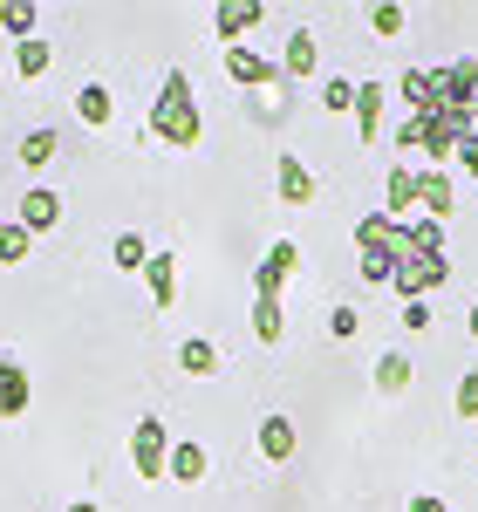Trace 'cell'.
<instances>
[{
  "mask_svg": "<svg viewBox=\"0 0 478 512\" xmlns=\"http://www.w3.org/2000/svg\"><path fill=\"white\" fill-rule=\"evenodd\" d=\"M444 280H451V260H444V253H403L390 287H397L403 301H424V294H431V287H444Z\"/></svg>",
  "mask_w": 478,
  "mask_h": 512,
  "instance_id": "cell-3",
  "label": "cell"
},
{
  "mask_svg": "<svg viewBox=\"0 0 478 512\" xmlns=\"http://www.w3.org/2000/svg\"><path fill=\"white\" fill-rule=\"evenodd\" d=\"M55 151H62V137H55V130H28V137H21V151H14V164L41 171V164H55Z\"/></svg>",
  "mask_w": 478,
  "mask_h": 512,
  "instance_id": "cell-18",
  "label": "cell"
},
{
  "mask_svg": "<svg viewBox=\"0 0 478 512\" xmlns=\"http://www.w3.org/2000/svg\"><path fill=\"white\" fill-rule=\"evenodd\" d=\"M76 117L82 123H110V117H117V103H110V89H103V82L76 89Z\"/></svg>",
  "mask_w": 478,
  "mask_h": 512,
  "instance_id": "cell-22",
  "label": "cell"
},
{
  "mask_svg": "<svg viewBox=\"0 0 478 512\" xmlns=\"http://www.w3.org/2000/svg\"><path fill=\"white\" fill-rule=\"evenodd\" d=\"M260 451H267L274 465H287V458H294V424H287V417H267V424H260Z\"/></svg>",
  "mask_w": 478,
  "mask_h": 512,
  "instance_id": "cell-21",
  "label": "cell"
},
{
  "mask_svg": "<svg viewBox=\"0 0 478 512\" xmlns=\"http://www.w3.org/2000/svg\"><path fill=\"white\" fill-rule=\"evenodd\" d=\"M397 96L410 103V117H431V110H438V69H410V76L397 82Z\"/></svg>",
  "mask_w": 478,
  "mask_h": 512,
  "instance_id": "cell-9",
  "label": "cell"
},
{
  "mask_svg": "<svg viewBox=\"0 0 478 512\" xmlns=\"http://www.w3.org/2000/svg\"><path fill=\"white\" fill-rule=\"evenodd\" d=\"M253 335H260V342H280V335H287V308H280V301H253Z\"/></svg>",
  "mask_w": 478,
  "mask_h": 512,
  "instance_id": "cell-26",
  "label": "cell"
},
{
  "mask_svg": "<svg viewBox=\"0 0 478 512\" xmlns=\"http://www.w3.org/2000/svg\"><path fill=\"white\" fill-rule=\"evenodd\" d=\"M458 164H465V171H472V178H478V130H472V137H465V144H458Z\"/></svg>",
  "mask_w": 478,
  "mask_h": 512,
  "instance_id": "cell-34",
  "label": "cell"
},
{
  "mask_svg": "<svg viewBox=\"0 0 478 512\" xmlns=\"http://www.w3.org/2000/svg\"><path fill=\"white\" fill-rule=\"evenodd\" d=\"M130 465H137V478H171V431L158 417H144L130 431Z\"/></svg>",
  "mask_w": 478,
  "mask_h": 512,
  "instance_id": "cell-4",
  "label": "cell"
},
{
  "mask_svg": "<svg viewBox=\"0 0 478 512\" xmlns=\"http://www.w3.org/2000/svg\"><path fill=\"white\" fill-rule=\"evenodd\" d=\"M356 246H362V280H397V260H403V226L390 212H369L356 219Z\"/></svg>",
  "mask_w": 478,
  "mask_h": 512,
  "instance_id": "cell-2",
  "label": "cell"
},
{
  "mask_svg": "<svg viewBox=\"0 0 478 512\" xmlns=\"http://www.w3.org/2000/svg\"><path fill=\"white\" fill-rule=\"evenodd\" d=\"M144 280H151V301H158V308H171V301H178V253H151Z\"/></svg>",
  "mask_w": 478,
  "mask_h": 512,
  "instance_id": "cell-12",
  "label": "cell"
},
{
  "mask_svg": "<svg viewBox=\"0 0 478 512\" xmlns=\"http://www.w3.org/2000/svg\"><path fill=\"white\" fill-rule=\"evenodd\" d=\"M410 512H451V506H444V499H431V492H417V499H410Z\"/></svg>",
  "mask_w": 478,
  "mask_h": 512,
  "instance_id": "cell-35",
  "label": "cell"
},
{
  "mask_svg": "<svg viewBox=\"0 0 478 512\" xmlns=\"http://www.w3.org/2000/svg\"><path fill=\"white\" fill-rule=\"evenodd\" d=\"M315 62H321V48L308 28H294L287 35V55H280V76H315Z\"/></svg>",
  "mask_w": 478,
  "mask_h": 512,
  "instance_id": "cell-13",
  "label": "cell"
},
{
  "mask_svg": "<svg viewBox=\"0 0 478 512\" xmlns=\"http://www.w3.org/2000/svg\"><path fill=\"white\" fill-rule=\"evenodd\" d=\"M403 253H444V226L438 219H410L403 226Z\"/></svg>",
  "mask_w": 478,
  "mask_h": 512,
  "instance_id": "cell-23",
  "label": "cell"
},
{
  "mask_svg": "<svg viewBox=\"0 0 478 512\" xmlns=\"http://www.w3.org/2000/svg\"><path fill=\"white\" fill-rule=\"evenodd\" d=\"M321 110H335V117H342V110H356V82H321Z\"/></svg>",
  "mask_w": 478,
  "mask_h": 512,
  "instance_id": "cell-29",
  "label": "cell"
},
{
  "mask_svg": "<svg viewBox=\"0 0 478 512\" xmlns=\"http://www.w3.org/2000/svg\"><path fill=\"white\" fill-rule=\"evenodd\" d=\"M212 21H219V35H226V41H239V35H253V28L267 21V7H253V0H246V7H219Z\"/></svg>",
  "mask_w": 478,
  "mask_h": 512,
  "instance_id": "cell-19",
  "label": "cell"
},
{
  "mask_svg": "<svg viewBox=\"0 0 478 512\" xmlns=\"http://www.w3.org/2000/svg\"><path fill=\"white\" fill-rule=\"evenodd\" d=\"M383 205H390V219H397V226H410V212H424V171L390 164V178H383Z\"/></svg>",
  "mask_w": 478,
  "mask_h": 512,
  "instance_id": "cell-6",
  "label": "cell"
},
{
  "mask_svg": "<svg viewBox=\"0 0 478 512\" xmlns=\"http://www.w3.org/2000/svg\"><path fill=\"white\" fill-rule=\"evenodd\" d=\"M21 260H28V226L0 219V267H21Z\"/></svg>",
  "mask_w": 478,
  "mask_h": 512,
  "instance_id": "cell-27",
  "label": "cell"
},
{
  "mask_svg": "<svg viewBox=\"0 0 478 512\" xmlns=\"http://www.w3.org/2000/svg\"><path fill=\"white\" fill-rule=\"evenodd\" d=\"M171 478H178V485H199L205 478V444L178 437V444H171Z\"/></svg>",
  "mask_w": 478,
  "mask_h": 512,
  "instance_id": "cell-17",
  "label": "cell"
},
{
  "mask_svg": "<svg viewBox=\"0 0 478 512\" xmlns=\"http://www.w3.org/2000/svg\"><path fill=\"white\" fill-rule=\"evenodd\" d=\"M383 103H390V89H383V82H356V130H362V144H376V137H383Z\"/></svg>",
  "mask_w": 478,
  "mask_h": 512,
  "instance_id": "cell-8",
  "label": "cell"
},
{
  "mask_svg": "<svg viewBox=\"0 0 478 512\" xmlns=\"http://www.w3.org/2000/svg\"><path fill=\"white\" fill-rule=\"evenodd\" d=\"M274 185H280V198H287V205H308V198H315V178H308V164H301V158H280Z\"/></svg>",
  "mask_w": 478,
  "mask_h": 512,
  "instance_id": "cell-14",
  "label": "cell"
},
{
  "mask_svg": "<svg viewBox=\"0 0 478 512\" xmlns=\"http://www.w3.org/2000/svg\"><path fill=\"white\" fill-rule=\"evenodd\" d=\"M69 512H96V506H89V499H76V506H69Z\"/></svg>",
  "mask_w": 478,
  "mask_h": 512,
  "instance_id": "cell-37",
  "label": "cell"
},
{
  "mask_svg": "<svg viewBox=\"0 0 478 512\" xmlns=\"http://www.w3.org/2000/svg\"><path fill=\"white\" fill-rule=\"evenodd\" d=\"M28 410V376L14 355H0V417H21Z\"/></svg>",
  "mask_w": 478,
  "mask_h": 512,
  "instance_id": "cell-11",
  "label": "cell"
},
{
  "mask_svg": "<svg viewBox=\"0 0 478 512\" xmlns=\"http://www.w3.org/2000/svg\"><path fill=\"white\" fill-rule=\"evenodd\" d=\"M451 403H458V417H478V376L472 369L458 376V396H451Z\"/></svg>",
  "mask_w": 478,
  "mask_h": 512,
  "instance_id": "cell-30",
  "label": "cell"
},
{
  "mask_svg": "<svg viewBox=\"0 0 478 512\" xmlns=\"http://www.w3.org/2000/svg\"><path fill=\"white\" fill-rule=\"evenodd\" d=\"M226 76L246 82V89H267V82H280V62L253 55V48H226Z\"/></svg>",
  "mask_w": 478,
  "mask_h": 512,
  "instance_id": "cell-7",
  "label": "cell"
},
{
  "mask_svg": "<svg viewBox=\"0 0 478 512\" xmlns=\"http://www.w3.org/2000/svg\"><path fill=\"white\" fill-rule=\"evenodd\" d=\"M417 219H451V171H431V164H424V212H417Z\"/></svg>",
  "mask_w": 478,
  "mask_h": 512,
  "instance_id": "cell-15",
  "label": "cell"
},
{
  "mask_svg": "<svg viewBox=\"0 0 478 512\" xmlns=\"http://www.w3.org/2000/svg\"><path fill=\"white\" fill-rule=\"evenodd\" d=\"M117 267H123V274H144V267H151V246H144L137 233H123L117 239Z\"/></svg>",
  "mask_w": 478,
  "mask_h": 512,
  "instance_id": "cell-28",
  "label": "cell"
},
{
  "mask_svg": "<svg viewBox=\"0 0 478 512\" xmlns=\"http://www.w3.org/2000/svg\"><path fill=\"white\" fill-rule=\"evenodd\" d=\"M356 328H362V315H356V308H335V315H328V335H335V342H349Z\"/></svg>",
  "mask_w": 478,
  "mask_h": 512,
  "instance_id": "cell-32",
  "label": "cell"
},
{
  "mask_svg": "<svg viewBox=\"0 0 478 512\" xmlns=\"http://www.w3.org/2000/svg\"><path fill=\"white\" fill-rule=\"evenodd\" d=\"M294 267H301V246H294V239H274V246H267V260L253 267V294H260V301H280V287H287Z\"/></svg>",
  "mask_w": 478,
  "mask_h": 512,
  "instance_id": "cell-5",
  "label": "cell"
},
{
  "mask_svg": "<svg viewBox=\"0 0 478 512\" xmlns=\"http://www.w3.org/2000/svg\"><path fill=\"white\" fill-rule=\"evenodd\" d=\"M376 390H383V396H403V390H410V355L390 349L383 362H376Z\"/></svg>",
  "mask_w": 478,
  "mask_h": 512,
  "instance_id": "cell-24",
  "label": "cell"
},
{
  "mask_svg": "<svg viewBox=\"0 0 478 512\" xmlns=\"http://www.w3.org/2000/svg\"><path fill=\"white\" fill-rule=\"evenodd\" d=\"M14 219H21L28 233H48V226L62 219V198H55V192H28L21 205H14Z\"/></svg>",
  "mask_w": 478,
  "mask_h": 512,
  "instance_id": "cell-10",
  "label": "cell"
},
{
  "mask_svg": "<svg viewBox=\"0 0 478 512\" xmlns=\"http://www.w3.org/2000/svg\"><path fill=\"white\" fill-rule=\"evenodd\" d=\"M403 328H410V335L431 328V308H424V301H403Z\"/></svg>",
  "mask_w": 478,
  "mask_h": 512,
  "instance_id": "cell-33",
  "label": "cell"
},
{
  "mask_svg": "<svg viewBox=\"0 0 478 512\" xmlns=\"http://www.w3.org/2000/svg\"><path fill=\"white\" fill-rule=\"evenodd\" d=\"M178 369H185V376H219V349H212L205 335H185V342H178Z\"/></svg>",
  "mask_w": 478,
  "mask_h": 512,
  "instance_id": "cell-16",
  "label": "cell"
},
{
  "mask_svg": "<svg viewBox=\"0 0 478 512\" xmlns=\"http://www.w3.org/2000/svg\"><path fill=\"white\" fill-rule=\"evenodd\" d=\"M48 62H55V48H48V41H14V76H28V82H35V76H48Z\"/></svg>",
  "mask_w": 478,
  "mask_h": 512,
  "instance_id": "cell-20",
  "label": "cell"
},
{
  "mask_svg": "<svg viewBox=\"0 0 478 512\" xmlns=\"http://www.w3.org/2000/svg\"><path fill=\"white\" fill-rule=\"evenodd\" d=\"M369 28L376 35H403V7H369Z\"/></svg>",
  "mask_w": 478,
  "mask_h": 512,
  "instance_id": "cell-31",
  "label": "cell"
},
{
  "mask_svg": "<svg viewBox=\"0 0 478 512\" xmlns=\"http://www.w3.org/2000/svg\"><path fill=\"white\" fill-rule=\"evenodd\" d=\"M0 28L14 41H35V0H0Z\"/></svg>",
  "mask_w": 478,
  "mask_h": 512,
  "instance_id": "cell-25",
  "label": "cell"
},
{
  "mask_svg": "<svg viewBox=\"0 0 478 512\" xmlns=\"http://www.w3.org/2000/svg\"><path fill=\"white\" fill-rule=\"evenodd\" d=\"M465 328H472V335H478V301H472V315H465Z\"/></svg>",
  "mask_w": 478,
  "mask_h": 512,
  "instance_id": "cell-36",
  "label": "cell"
},
{
  "mask_svg": "<svg viewBox=\"0 0 478 512\" xmlns=\"http://www.w3.org/2000/svg\"><path fill=\"white\" fill-rule=\"evenodd\" d=\"M199 103H192V76L185 69H171L158 89V103H151V137H164V144H178V151H192L199 144Z\"/></svg>",
  "mask_w": 478,
  "mask_h": 512,
  "instance_id": "cell-1",
  "label": "cell"
}]
</instances>
